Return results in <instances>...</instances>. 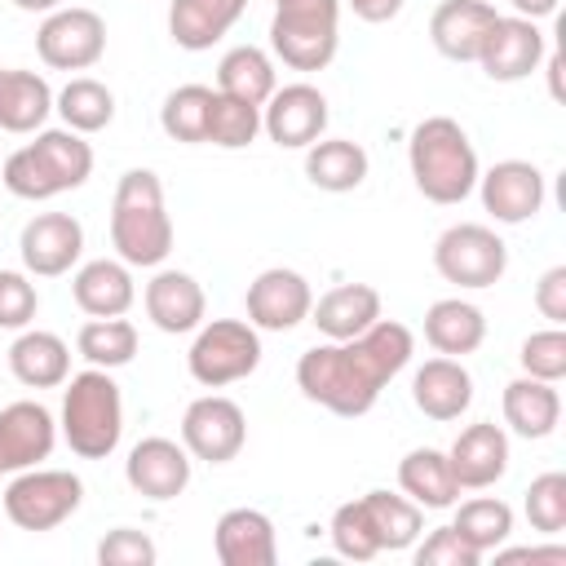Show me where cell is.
<instances>
[{
    "label": "cell",
    "mask_w": 566,
    "mask_h": 566,
    "mask_svg": "<svg viewBox=\"0 0 566 566\" xmlns=\"http://www.w3.org/2000/svg\"><path fill=\"white\" fill-rule=\"evenodd\" d=\"M248 442V416L234 398L226 394H203L186 407L181 416V447L195 455V460H208V464H226L243 451Z\"/></svg>",
    "instance_id": "cell-10"
},
{
    "label": "cell",
    "mask_w": 566,
    "mask_h": 566,
    "mask_svg": "<svg viewBox=\"0 0 566 566\" xmlns=\"http://www.w3.org/2000/svg\"><path fill=\"white\" fill-rule=\"evenodd\" d=\"M0 177H4V186H9V195H18V199H53V195H62L57 190V181H53V172L44 168V159L35 155V146H22V150H13L4 164H0Z\"/></svg>",
    "instance_id": "cell-42"
},
{
    "label": "cell",
    "mask_w": 566,
    "mask_h": 566,
    "mask_svg": "<svg viewBox=\"0 0 566 566\" xmlns=\"http://www.w3.org/2000/svg\"><path fill=\"white\" fill-rule=\"evenodd\" d=\"M53 111V88L35 71H4L0 80V128L4 133H40Z\"/></svg>",
    "instance_id": "cell-30"
},
{
    "label": "cell",
    "mask_w": 566,
    "mask_h": 566,
    "mask_svg": "<svg viewBox=\"0 0 566 566\" xmlns=\"http://www.w3.org/2000/svg\"><path fill=\"white\" fill-rule=\"evenodd\" d=\"M111 248L124 265H159L172 252V217L150 168H128L111 199Z\"/></svg>",
    "instance_id": "cell-3"
},
{
    "label": "cell",
    "mask_w": 566,
    "mask_h": 566,
    "mask_svg": "<svg viewBox=\"0 0 566 566\" xmlns=\"http://www.w3.org/2000/svg\"><path fill=\"white\" fill-rule=\"evenodd\" d=\"M473 190H482V208L504 226H522L544 208V172L531 159H500L478 172Z\"/></svg>",
    "instance_id": "cell-14"
},
{
    "label": "cell",
    "mask_w": 566,
    "mask_h": 566,
    "mask_svg": "<svg viewBox=\"0 0 566 566\" xmlns=\"http://www.w3.org/2000/svg\"><path fill=\"white\" fill-rule=\"evenodd\" d=\"M274 88H279L274 62L256 44H239L217 62V93H226V97H239L248 106H265Z\"/></svg>",
    "instance_id": "cell-33"
},
{
    "label": "cell",
    "mask_w": 566,
    "mask_h": 566,
    "mask_svg": "<svg viewBox=\"0 0 566 566\" xmlns=\"http://www.w3.org/2000/svg\"><path fill=\"white\" fill-rule=\"evenodd\" d=\"M40 310V292L27 274L18 270H0V327L4 332H22Z\"/></svg>",
    "instance_id": "cell-44"
},
{
    "label": "cell",
    "mask_w": 566,
    "mask_h": 566,
    "mask_svg": "<svg viewBox=\"0 0 566 566\" xmlns=\"http://www.w3.org/2000/svg\"><path fill=\"white\" fill-rule=\"evenodd\" d=\"M35 155L44 159V168L53 172L57 190H80L93 172V146L84 142V133L71 128H40L35 133Z\"/></svg>",
    "instance_id": "cell-34"
},
{
    "label": "cell",
    "mask_w": 566,
    "mask_h": 566,
    "mask_svg": "<svg viewBox=\"0 0 566 566\" xmlns=\"http://www.w3.org/2000/svg\"><path fill=\"white\" fill-rule=\"evenodd\" d=\"M358 500H363V513L371 522V535H376L380 553H398V548H411L420 539L424 509L416 500L394 495V491H367Z\"/></svg>",
    "instance_id": "cell-32"
},
{
    "label": "cell",
    "mask_w": 566,
    "mask_h": 566,
    "mask_svg": "<svg viewBox=\"0 0 566 566\" xmlns=\"http://www.w3.org/2000/svg\"><path fill=\"white\" fill-rule=\"evenodd\" d=\"M548 88H553V97H562V53L548 57Z\"/></svg>",
    "instance_id": "cell-52"
},
{
    "label": "cell",
    "mask_w": 566,
    "mask_h": 566,
    "mask_svg": "<svg viewBox=\"0 0 566 566\" xmlns=\"http://www.w3.org/2000/svg\"><path fill=\"white\" fill-rule=\"evenodd\" d=\"M451 526H455V535L478 557H486V553H495L513 535V509L504 500H495V495H478V500H464L455 509V522Z\"/></svg>",
    "instance_id": "cell-37"
},
{
    "label": "cell",
    "mask_w": 566,
    "mask_h": 566,
    "mask_svg": "<svg viewBox=\"0 0 566 566\" xmlns=\"http://www.w3.org/2000/svg\"><path fill=\"white\" fill-rule=\"evenodd\" d=\"M482 557L455 535V526H438L424 535V544L416 548V566H478Z\"/></svg>",
    "instance_id": "cell-46"
},
{
    "label": "cell",
    "mask_w": 566,
    "mask_h": 566,
    "mask_svg": "<svg viewBox=\"0 0 566 566\" xmlns=\"http://www.w3.org/2000/svg\"><path fill=\"white\" fill-rule=\"evenodd\" d=\"M261 128L283 150H305L327 128V97L314 84H283L261 106Z\"/></svg>",
    "instance_id": "cell-11"
},
{
    "label": "cell",
    "mask_w": 566,
    "mask_h": 566,
    "mask_svg": "<svg viewBox=\"0 0 566 566\" xmlns=\"http://www.w3.org/2000/svg\"><path fill=\"white\" fill-rule=\"evenodd\" d=\"M159 548L146 531H133V526H115L102 544H97V562L102 566H155Z\"/></svg>",
    "instance_id": "cell-45"
},
{
    "label": "cell",
    "mask_w": 566,
    "mask_h": 566,
    "mask_svg": "<svg viewBox=\"0 0 566 566\" xmlns=\"http://www.w3.org/2000/svg\"><path fill=\"white\" fill-rule=\"evenodd\" d=\"M142 305H146V318L168 336H186L203 323V287L186 270H159L146 283Z\"/></svg>",
    "instance_id": "cell-22"
},
{
    "label": "cell",
    "mask_w": 566,
    "mask_h": 566,
    "mask_svg": "<svg viewBox=\"0 0 566 566\" xmlns=\"http://www.w3.org/2000/svg\"><path fill=\"white\" fill-rule=\"evenodd\" d=\"M522 376H535V380H548L557 385L566 376V332L562 327H548V332H531L522 340Z\"/></svg>",
    "instance_id": "cell-43"
},
{
    "label": "cell",
    "mask_w": 566,
    "mask_h": 566,
    "mask_svg": "<svg viewBox=\"0 0 566 566\" xmlns=\"http://www.w3.org/2000/svg\"><path fill=\"white\" fill-rule=\"evenodd\" d=\"M398 486L407 500H416L420 509H455L460 504V482L451 473L447 451L438 447H416L398 460Z\"/></svg>",
    "instance_id": "cell-27"
},
{
    "label": "cell",
    "mask_w": 566,
    "mask_h": 566,
    "mask_svg": "<svg viewBox=\"0 0 566 566\" xmlns=\"http://www.w3.org/2000/svg\"><path fill=\"white\" fill-rule=\"evenodd\" d=\"M75 349L88 367H102V371L128 367L137 358V327L124 314L119 318H88L75 336Z\"/></svg>",
    "instance_id": "cell-36"
},
{
    "label": "cell",
    "mask_w": 566,
    "mask_h": 566,
    "mask_svg": "<svg viewBox=\"0 0 566 566\" xmlns=\"http://www.w3.org/2000/svg\"><path fill=\"white\" fill-rule=\"evenodd\" d=\"M243 305H248V323H252L256 332H292L296 323L310 318L314 292H310L305 274L274 265V270H261V274L248 283Z\"/></svg>",
    "instance_id": "cell-12"
},
{
    "label": "cell",
    "mask_w": 566,
    "mask_h": 566,
    "mask_svg": "<svg viewBox=\"0 0 566 566\" xmlns=\"http://www.w3.org/2000/svg\"><path fill=\"white\" fill-rule=\"evenodd\" d=\"M433 270L455 283V287H491L504 279L509 270V248L504 239L491 230V226H478V221H460V226H447L433 243Z\"/></svg>",
    "instance_id": "cell-7"
},
{
    "label": "cell",
    "mask_w": 566,
    "mask_h": 566,
    "mask_svg": "<svg viewBox=\"0 0 566 566\" xmlns=\"http://www.w3.org/2000/svg\"><path fill=\"white\" fill-rule=\"evenodd\" d=\"M256 363H261V336L248 318H212L195 327L186 367L203 389H226L234 380H248Z\"/></svg>",
    "instance_id": "cell-6"
},
{
    "label": "cell",
    "mask_w": 566,
    "mask_h": 566,
    "mask_svg": "<svg viewBox=\"0 0 566 566\" xmlns=\"http://www.w3.org/2000/svg\"><path fill=\"white\" fill-rule=\"evenodd\" d=\"M53 111L62 115V124L71 133H102L115 119V93L102 80H93V75H75L53 97Z\"/></svg>",
    "instance_id": "cell-35"
},
{
    "label": "cell",
    "mask_w": 566,
    "mask_h": 566,
    "mask_svg": "<svg viewBox=\"0 0 566 566\" xmlns=\"http://www.w3.org/2000/svg\"><path fill=\"white\" fill-rule=\"evenodd\" d=\"M71 296H75V305H80L88 318H119V314L133 310L137 287H133V274H128L124 261L102 256V261H84V265L75 270Z\"/></svg>",
    "instance_id": "cell-23"
},
{
    "label": "cell",
    "mask_w": 566,
    "mask_h": 566,
    "mask_svg": "<svg viewBox=\"0 0 566 566\" xmlns=\"http://www.w3.org/2000/svg\"><path fill=\"white\" fill-rule=\"evenodd\" d=\"M447 460H451V473H455L460 491H486L509 469V433L491 420H478V424L460 429Z\"/></svg>",
    "instance_id": "cell-18"
},
{
    "label": "cell",
    "mask_w": 566,
    "mask_h": 566,
    "mask_svg": "<svg viewBox=\"0 0 566 566\" xmlns=\"http://www.w3.org/2000/svg\"><path fill=\"white\" fill-rule=\"evenodd\" d=\"M208 106H212V88L208 84H181L164 97L159 106V128L172 137V142H186V146H199L203 133H208Z\"/></svg>",
    "instance_id": "cell-38"
},
{
    "label": "cell",
    "mask_w": 566,
    "mask_h": 566,
    "mask_svg": "<svg viewBox=\"0 0 566 566\" xmlns=\"http://www.w3.org/2000/svg\"><path fill=\"white\" fill-rule=\"evenodd\" d=\"M535 310H539L553 327L566 323V265H553V270L539 274V283H535Z\"/></svg>",
    "instance_id": "cell-47"
},
{
    "label": "cell",
    "mask_w": 566,
    "mask_h": 566,
    "mask_svg": "<svg viewBox=\"0 0 566 566\" xmlns=\"http://www.w3.org/2000/svg\"><path fill=\"white\" fill-rule=\"evenodd\" d=\"M124 433V398L111 371L88 367L66 376L62 389V438L80 460H106Z\"/></svg>",
    "instance_id": "cell-4"
},
{
    "label": "cell",
    "mask_w": 566,
    "mask_h": 566,
    "mask_svg": "<svg viewBox=\"0 0 566 566\" xmlns=\"http://www.w3.org/2000/svg\"><path fill=\"white\" fill-rule=\"evenodd\" d=\"M424 340L447 358H464L486 340V318L473 301H460V296L433 301L424 310Z\"/></svg>",
    "instance_id": "cell-29"
},
{
    "label": "cell",
    "mask_w": 566,
    "mask_h": 566,
    "mask_svg": "<svg viewBox=\"0 0 566 566\" xmlns=\"http://www.w3.org/2000/svg\"><path fill=\"white\" fill-rule=\"evenodd\" d=\"M495 18L500 13L486 0H442L429 18V40L451 62H478V49Z\"/></svg>",
    "instance_id": "cell-20"
},
{
    "label": "cell",
    "mask_w": 566,
    "mask_h": 566,
    "mask_svg": "<svg viewBox=\"0 0 566 566\" xmlns=\"http://www.w3.org/2000/svg\"><path fill=\"white\" fill-rule=\"evenodd\" d=\"M13 9H22V13H53V9H62V0H13Z\"/></svg>",
    "instance_id": "cell-51"
},
{
    "label": "cell",
    "mask_w": 566,
    "mask_h": 566,
    "mask_svg": "<svg viewBox=\"0 0 566 566\" xmlns=\"http://www.w3.org/2000/svg\"><path fill=\"white\" fill-rule=\"evenodd\" d=\"M380 318V292L371 283H340L310 305V323L327 340H354Z\"/></svg>",
    "instance_id": "cell-24"
},
{
    "label": "cell",
    "mask_w": 566,
    "mask_h": 566,
    "mask_svg": "<svg viewBox=\"0 0 566 566\" xmlns=\"http://www.w3.org/2000/svg\"><path fill=\"white\" fill-rule=\"evenodd\" d=\"M35 53L53 71H88L106 53V22L93 9H53L35 31Z\"/></svg>",
    "instance_id": "cell-9"
},
{
    "label": "cell",
    "mask_w": 566,
    "mask_h": 566,
    "mask_svg": "<svg viewBox=\"0 0 566 566\" xmlns=\"http://www.w3.org/2000/svg\"><path fill=\"white\" fill-rule=\"evenodd\" d=\"M345 4H349L354 18H363V22H389V18L402 13V0H345Z\"/></svg>",
    "instance_id": "cell-48"
},
{
    "label": "cell",
    "mask_w": 566,
    "mask_h": 566,
    "mask_svg": "<svg viewBox=\"0 0 566 566\" xmlns=\"http://www.w3.org/2000/svg\"><path fill=\"white\" fill-rule=\"evenodd\" d=\"M411 327L398 318H376L354 340H327L301 354L296 385L310 402L327 407L332 416H367L380 398V389L411 363Z\"/></svg>",
    "instance_id": "cell-1"
},
{
    "label": "cell",
    "mask_w": 566,
    "mask_h": 566,
    "mask_svg": "<svg viewBox=\"0 0 566 566\" xmlns=\"http://www.w3.org/2000/svg\"><path fill=\"white\" fill-rule=\"evenodd\" d=\"M0 80H4V71H0Z\"/></svg>",
    "instance_id": "cell-53"
},
{
    "label": "cell",
    "mask_w": 566,
    "mask_h": 566,
    "mask_svg": "<svg viewBox=\"0 0 566 566\" xmlns=\"http://www.w3.org/2000/svg\"><path fill=\"white\" fill-rule=\"evenodd\" d=\"M212 548L221 566H274L279 539L261 509H226L212 526Z\"/></svg>",
    "instance_id": "cell-19"
},
{
    "label": "cell",
    "mask_w": 566,
    "mask_h": 566,
    "mask_svg": "<svg viewBox=\"0 0 566 566\" xmlns=\"http://www.w3.org/2000/svg\"><path fill=\"white\" fill-rule=\"evenodd\" d=\"M305 177L327 195L358 190L367 177V150L345 137H318L314 146H305Z\"/></svg>",
    "instance_id": "cell-31"
},
{
    "label": "cell",
    "mask_w": 566,
    "mask_h": 566,
    "mask_svg": "<svg viewBox=\"0 0 566 566\" xmlns=\"http://www.w3.org/2000/svg\"><path fill=\"white\" fill-rule=\"evenodd\" d=\"M495 557H504V562H522V557H531V562H566V548L562 544H548V548H495Z\"/></svg>",
    "instance_id": "cell-49"
},
{
    "label": "cell",
    "mask_w": 566,
    "mask_h": 566,
    "mask_svg": "<svg viewBox=\"0 0 566 566\" xmlns=\"http://www.w3.org/2000/svg\"><path fill=\"white\" fill-rule=\"evenodd\" d=\"M340 44V0H279L270 49L292 71H323Z\"/></svg>",
    "instance_id": "cell-5"
},
{
    "label": "cell",
    "mask_w": 566,
    "mask_h": 566,
    "mask_svg": "<svg viewBox=\"0 0 566 566\" xmlns=\"http://www.w3.org/2000/svg\"><path fill=\"white\" fill-rule=\"evenodd\" d=\"M526 522L539 535H562L566 531V473H539L526 486Z\"/></svg>",
    "instance_id": "cell-40"
},
{
    "label": "cell",
    "mask_w": 566,
    "mask_h": 566,
    "mask_svg": "<svg viewBox=\"0 0 566 566\" xmlns=\"http://www.w3.org/2000/svg\"><path fill=\"white\" fill-rule=\"evenodd\" d=\"M256 133H261V106H248V102L226 97V93H212L203 142H212L221 150H243V146L256 142Z\"/></svg>",
    "instance_id": "cell-39"
},
{
    "label": "cell",
    "mask_w": 566,
    "mask_h": 566,
    "mask_svg": "<svg viewBox=\"0 0 566 566\" xmlns=\"http://www.w3.org/2000/svg\"><path fill=\"white\" fill-rule=\"evenodd\" d=\"M53 442H57V424L44 402L22 398L0 407V473L35 469L40 460H49Z\"/></svg>",
    "instance_id": "cell-16"
},
{
    "label": "cell",
    "mask_w": 566,
    "mask_h": 566,
    "mask_svg": "<svg viewBox=\"0 0 566 566\" xmlns=\"http://www.w3.org/2000/svg\"><path fill=\"white\" fill-rule=\"evenodd\" d=\"M411 181L429 203H464L478 186V150L451 115H429L411 128L407 142Z\"/></svg>",
    "instance_id": "cell-2"
},
{
    "label": "cell",
    "mask_w": 566,
    "mask_h": 566,
    "mask_svg": "<svg viewBox=\"0 0 566 566\" xmlns=\"http://www.w3.org/2000/svg\"><path fill=\"white\" fill-rule=\"evenodd\" d=\"M327 535H332V548H336L340 557H349V562H371V557L380 553V544H376V535H371V522H367V513H363V500H345V504L332 513Z\"/></svg>",
    "instance_id": "cell-41"
},
{
    "label": "cell",
    "mask_w": 566,
    "mask_h": 566,
    "mask_svg": "<svg viewBox=\"0 0 566 566\" xmlns=\"http://www.w3.org/2000/svg\"><path fill=\"white\" fill-rule=\"evenodd\" d=\"M84 500V482L66 469H22L4 486V517L18 531H53Z\"/></svg>",
    "instance_id": "cell-8"
},
{
    "label": "cell",
    "mask_w": 566,
    "mask_h": 566,
    "mask_svg": "<svg viewBox=\"0 0 566 566\" xmlns=\"http://www.w3.org/2000/svg\"><path fill=\"white\" fill-rule=\"evenodd\" d=\"M9 371L27 389H57L71 376V349L53 332H40V327L27 332L22 327V336L9 345Z\"/></svg>",
    "instance_id": "cell-26"
},
{
    "label": "cell",
    "mask_w": 566,
    "mask_h": 566,
    "mask_svg": "<svg viewBox=\"0 0 566 566\" xmlns=\"http://www.w3.org/2000/svg\"><path fill=\"white\" fill-rule=\"evenodd\" d=\"M509 4L517 9V18H531V22L553 18V13H557V0H509Z\"/></svg>",
    "instance_id": "cell-50"
},
{
    "label": "cell",
    "mask_w": 566,
    "mask_h": 566,
    "mask_svg": "<svg viewBox=\"0 0 566 566\" xmlns=\"http://www.w3.org/2000/svg\"><path fill=\"white\" fill-rule=\"evenodd\" d=\"M124 478L146 500H177L190 486V451L172 438H142L124 460Z\"/></svg>",
    "instance_id": "cell-17"
},
{
    "label": "cell",
    "mask_w": 566,
    "mask_h": 566,
    "mask_svg": "<svg viewBox=\"0 0 566 566\" xmlns=\"http://www.w3.org/2000/svg\"><path fill=\"white\" fill-rule=\"evenodd\" d=\"M243 9H248V0H172L168 4V35L177 49L203 53L243 18Z\"/></svg>",
    "instance_id": "cell-25"
},
{
    "label": "cell",
    "mask_w": 566,
    "mask_h": 566,
    "mask_svg": "<svg viewBox=\"0 0 566 566\" xmlns=\"http://www.w3.org/2000/svg\"><path fill=\"white\" fill-rule=\"evenodd\" d=\"M411 402L429 420H438V424L460 420L469 411V402H473V376L464 371L460 358H447V354L442 358H429L411 376Z\"/></svg>",
    "instance_id": "cell-21"
},
{
    "label": "cell",
    "mask_w": 566,
    "mask_h": 566,
    "mask_svg": "<svg viewBox=\"0 0 566 566\" xmlns=\"http://www.w3.org/2000/svg\"><path fill=\"white\" fill-rule=\"evenodd\" d=\"M562 420V394L557 385L548 380H535V376H517L504 385V424L517 433V438H548Z\"/></svg>",
    "instance_id": "cell-28"
},
{
    "label": "cell",
    "mask_w": 566,
    "mask_h": 566,
    "mask_svg": "<svg viewBox=\"0 0 566 566\" xmlns=\"http://www.w3.org/2000/svg\"><path fill=\"white\" fill-rule=\"evenodd\" d=\"M539 62H544V31L531 18H495L478 49V66L495 84H517L531 71H539Z\"/></svg>",
    "instance_id": "cell-13"
},
{
    "label": "cell",
    "mask_w": 566,
    "mask_h": 566,
    "mask_svg": "<svg viewBox=\"0 0 566 566\" xmlns=\"http://www.w3.org/2000/svg\"><path fill=\"white\" fill-rule=\"evenodd\" d=\"M274 4H279V0H274Z\"/></svg>",
    "instance_id": "cell-54"
},
{
    "label": "cell",
    "mask_w": 566,
    "mask_h": 566,
    "mask_svg": "<svg viewBox=\"0 0 566 566\" xmlns=\"http://www.w3.org/2000/svg\"><path fill=\"white\" fill-rule=\"evenodd\" d=\"M18 252H22L27 274L57 279V274H66L80 261V252H84V226L71 212H40V217H31L22 226Z\"/></svg>",
    "instance_id": "cell-15"
}]
</instances>
